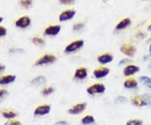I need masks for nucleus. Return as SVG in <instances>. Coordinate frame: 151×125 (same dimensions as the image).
Segmentation results:
<instances>
[{
    "label": "nucleus",
    "mask_w": 151,
    "mask_h": 125,
    "mask_svg": "<svg viewBox=\"0 0 151 125\" xmlns=\"http://www.w3.org/2000/svg\"><path fill=\"white\" fill-rule=\"evenodd\" d=\"M106 92V87L105 85H103V83H94L91 86L86 88V93L89 95H100V94H103Z\"/></svg>",
    "instance_id": "obj_1"
},
{
    "label": "nucleus",
    "mask_w": 151,
    "mask_h": 125,
    "mask_svg": "<svg viewBox=\"0 0 151 125\" xmlns=\"http://www.w3.org/2000/svg\"><path fill=\"white\" fill-rule=\"evenodd\" d=\"M84 44H85L84 40H77L75 41H72L65 46L64 51L67 54L74 53L76 51H77L78 50L81 49L83 47Z\"/></svg>",
    "instance_id": "obj_2"
},
{
    "label": "nucleus",
    "mask_w": 151,
    "mask_h": 125,
    "mask_svg": "<svg viewBox=\"0 0 151 125\" xmlns=\"http://www.w3.org/2000/svg\"><path fill=\"white\" fill-rule=\"evenodd\" d=\"M56 61V56L51 54H45L42 55L40 58H39L35 65H49V64H53Z\"/></svg>",
    "instance_id": "obj_3"
},
{
    "label": "nucleus",
    "mask_w": 151,
    "mask_h": 125,
    "mask_svg": "<svg viewBox=\"0 0 151 125\" xmlns=\"http://www.w3.org/2000/svg\"><path fill=\"white\" fill-rule=\"evenodd\" d=\"M86 108V103H80L73 105L71 108L68 109V114L70 115L81 114Z\"/></svg>",
    "instance_id": "obj_4"
},
{
    "label": "nucleus",
    "mask_w": 151,
    "mask_h": 125,
    "mask_svg": "<svg viewBox=\"0 0 151 125\" xmlns=\"http://www.w3.org/2000/svg\"><path fill=\"white\" fill-rule=\"evenodd\" d=\"M120 51L128 57H133L136 53V48L131 44H124L120 47Z\"/></svg>",
    "instance_id": "obj_5"
},
{
    "label": "nucleus",
    "mask_w": 151,
    "mask_h": 125,
    "mask_svg": "<svg viewBox=\"0 0 151 125\" xmlns=\"http://www.w3.org/2000/svg\"><path fill=\"white\" fill-rule=\"evenodd\" d=\"M51 111V107L48 104H43L37 107L34 111V114L35 116H45L49 114Z\"/></svg>",
    "instance_id": "obj_6"
},
{
    "label": "nucleus",
    "mask_w": 151,
    "mask_h": 125,
    "mask_svg": "<svg viewBox=\"0 0 151 125\" xmlns=\"http://www.w3.org/2000/svg\"><path fill=\"white\" fill-rule=\"evenodd\" d=\"M110 73V69L108 67H98L93 71V76L96 79H103L108 76Z\"/></svg>",
    "instance_id": "obj_7"
},
{
    "label": "nucleus",
    "mask_w": 151,
    "mask_h": 125,
    "mask_svg": "<svg viewBox=\"0 0 151 125\" xmlns=\"http://www.w3.org/2000/svg\"><path fill=\"white\" fill-rule=\"evenodd\" d=\"M139 71H140V68L139 66H137V65H126L124 67L123 73H124V76L129 77V76H134V75H135L136 73H138Z\"/></svg>",
    "instance_id": "obj_8"
},
{
    "label": "nucleus",
    "mask_w": 151,
    "mask_h": 125,
    "mask_svg": "<svg viewBox=\"0 0 151 125\" xmlns=\"http://www.w3.org/2000/svg\"><path fill=\"white\" fill-rule=\"evenodd\" d=\"M76 15V11L74 9H67V10L63 11L62 13H60L59 15V20L60 22H65L70 20L71 19H73Z\"/></svg>",
    "instance_id": "obj_9"
},
{
    "label": "nucleus",
    "mask_w": 151,
    "mask_h": 125,
    "mask_svg": "<svg viewBox=\"0 0 151 125\" xmlns=\"http://www.w3.org/2000/svg\"><path fill=\"white\" fill-rule=\"evenodd\" d=\"M31 24V19L29 16H22L19 19H18L15 22L16 27L20 29H25L29 27Z\"/></svg>",
    "instance_id": "obj_10"
},
{
    "label": "nucleus",
    "mask_w": 151,
    "mask_h": 125,
    "mask_svg": "<svg viewBox=\"0 0 151 125\" xmlns=\"http://www.w3.org/2000/svg\"><path fill=\"white\" fill-rule=\"evenodd\" d=\"M60 29H61V27L59 24L50 25V26H48L45 29L44 34L45 35H48V36H55V35H57L60 32Z\"/></svg>",
    "instance_id": "obj_11"
},
{
    "label": "nucleus",
    "mask_w": 151,
    "mask_h": 125,
    "mask_svg": "<svg viewBox=\"0 0 151 125\" xmlns=\"http://www.w3.org/2000/svg\"><path fill=\"white\" fill-rule=\"evenodd\" d=\"M131 103L134 106L138 107V108H143V107H146L149 105L145 100V98H143V96H135L134 98H132Z\"/></svg>",
    "instance_id": "obj_12"
},
{
    "label": "nucleus",
    "mask_w": 151,
    "mask_h": 125,
    "mask_svg": "<svg viewBox=\"0 0 151 125\" xmlns=\"http://www.w3.org/2000/svg\"><path fill=\"white\" fill-rule=\"evenodd\" d=\"M87 76H88V71L86 68L84 67L77 68L74 73V78L76 80H84L87 77Z\"/></svg>",
    "instance_id": "obj_13"
},
{
    "label": "nucleus",
    "mask_w": 151,
    "mask_h": 125,
    "mask_svg": "<svg viewBox=\"0 0 151 125\" xmlns=\"http://www.w3.org/2000/svg\"><path fill=\"white\" fill-rule=\"evenodd\" d=\"M113 60V56L111 54L105 53V54L101 55L97 57V61L102 64V65H106L108 63H111Z\"/></svg>",
    "instance_id": "obj_14"
},
{
    "label": "nucleus",
    "mask_w": 151,
    "mask_h": 125,
    "mask_svg": "<svg viewBox=\"0 0 151 125\" xmlns=\"http://www.w3.org/2000/svg\"><path fill=\"white\" fill-rule=\"evenodd\" d=\"M16 80V76L14 75H5L0 76V85H8L13 83Z\"/></svg>",
    "instance_id": "obj_15"
},
{
    "label": "nucleus",
    "mask_w": 151,
    "mask_h": 125,
    "mask_svg": "<svg viewBox=\"0 0 151 125\" xmlns=\"http://www.w3.org/2000/svg\"><path fill=\"white\" fill-rule=\"evenodd\" d=\"M139 83L137 82V80H135L134 78H129L125 80L124 82V87L126 89H134L138 87Z\"/></svg>",
    "instance_id": "obj_16"
},
{
    "label": "nucleus",
    "mask_w": 151,
    "mask_h": 125,
    "mask_svg": "<svg viewBox=\"0 0 151 125\" xmlns=\"http://www.w3.org/2000/svg\"><path fill=\"white\" fill-rule=\"evenodd\" d=\"M130 24H131V19L129 18H125L116 25V29L117 30H122V29H124L127 27H129Z\"/></svg>",
    "instance_id": "obj_17"
},
{
    "label": "nucleus",
    "mask_w": 151,
    "mask_h": 125,
    "mask_svg": "<svg viewBox=\"0 0 151 125\" xmlns=\"http://www.w3.org/2000/svg\"><path fill=\"white\" fill-rule=\"evenodd\" d=\"M33 86H43L46 83V78L44 76H38L30 82Z\"/></svg>",
    "instance_id": "obj_18"
},
{
    "label": "nucleus",
    "mask_w": 151,
    "mask_h": 125,
    "mask_svg": "<svg viewBox=\"0 0 151 125\" xmlns=\"http://www.w3.org/2000/svg\"><path fill=\"white\" fill-rule=\"evenodd\" d=\"M95 118L92 115H86L84 116L81 120V123L82 125H91L95 124Z\"/></svg>",
    "instance_id": "obj_19"
},
{
    "label": "nucleus",
    "mask_w": 151,
    "mask_h": 125,
    "mask_svg": "<svg viewBox=\"0 0 151 125\" xmlns=\"http://www.w3.org/2000/svg\"><path fill=\"white\" fill-rule=\"evenodd\" d=\"M2 116L6 119L10 120L16 118L17 114L14 111H12V110H4V111H2Z\"/></svg>",
    "instance_id": "obj_20"
},
{
    "label": "nucleus",
    "mask_w": 151,
    "mask_h": 125,
    "mask_svg": "<svg viewBox=\"0 0 151 125\" xmlns=\"http://www.w3.org/2000/svg\"><path fill=\"white\" fill-rule=\"evenodd\" d=\"M139 81L142 84H144L148 88L151 89V77L147 76H141L139 77Z\"/></svg>",
    "instance_id": "obj_21"
},
{
    "label": "nucleus",
    "mask_w": 151,
    "mask_h": 125,
    "mask_svg": "<svg viewBox=\"0 0 151 125\" xmlns=\"http://www.w3.org/2000/svg\"><path fill=\"white\" fill-rule=\"evenodd\" d=\"M54 87H45L43 90L41 91V94L43 95L44 97H47V96H49V95H50V94H52V93H54Z\"/></svg>",
    "instance_id": "obj_22"
},
{
    "label": "nucleus",
    "mask_w": 151,
    "mask_h": 125,
    "mask_svg": "<svg viewBox=\"0 0 151 125\" xmlns=\"http://www.w3.org/2000/svg\"><path fill=\"white\" fill-rule=\"evenodd\" d=\"M126 125H143V121L140 119H130L126 123Z\"/></svg>",
    "instance_id": "obj_23"
},
{
    "label": "nucleus",
    "mask_w": 151,
    "mask_h": 125,
    "mask_svg": "<svg viewBox=\"0 0 151 125\" xmlns=\"http://www.w3.org/2000/svg\"><path fill=\"white\" fill-rule=\"evenodd\" d=\"M32 42L36 45H43L45 44V40L43 39L39 38V37H34L32 39Z\"/></svg>",
    "instance_id": "obj_24"
},
{
    "label": "nucleus",
    "mask_w": 151,
    "mask_h": 125,
    "mask_svg": "<svg viewBox=\"0 0 151 125\" xmlns=\"http://www.w3.org/2000/svg\"><path fill=\"white\" fill-rule=\"evenodd\" d=\"M127 102V98L124 96H119L115 98V103L117 104H123Z\"/></svg>",
    "instance_id": "obj_25"
},
{
    "label": "nucleus",
    "mask_w": 151,
    "mask_h": 125,
    "mask_svg": "<svg viewBox=\"0 0 151 125\" xmlns=\"http://www.w3.org/2000/svg\"><path fill=\"white\" fill-rule=\"evenodd\" d=\"M20 4L24 8H28L32 4V0H20Z\"/></svg>",
    "instance_id": "obj_26"
},
{
    "label": "nucleus",
    "mask_w": 151,
    "mask_h": 125,
    "mask_svg": "<svg viewBox=\"0 0 151 125\" xmlns=\"http://www.w3.org/2000/svg\"><path fill=\"white\" fill-rule=\"evenodd\" d=\"M84 27V24L82 23H79V24H75L74 26H73V30L75 31H78V30H81L82 28Z\"/></svg>",
    "instance_id": "obj_27"
},
{
    "label": "nucleus",
    "mask_w": 151,
    "mask_h": 125,
    "mask_svg": "<svg viewBox=\"0 0 151 125\" xmlns=\"http://www.w3.org/2000/svg\"><path fill=\"white\" fill-rule=\"evenodd\" d=\"M4 125H22V124L19 121H17V120H11L5 123Z\"/></svg>",
    "instance_id": "obj_28"
},
{
    "label": "nucleus",
    "mask_w": 151,
    "mask_h": 125,
    "mask_svg": "<svg viewBox=\"0 0 151 125\" xmlns=\"http://www.w3.org/2000/svg\"><path fill=\"white\" fill-rule=\"evenodd\" d=\"M143 98H145V100L147 102V103L149 104V105L151 104V94H150V93L144 94V95H143Z\"/></svg>",
    "instance_id": "obj_29"
},
{
    "label": "nucleus",
    "mask_w": 151,
    "mask_h": 125,
    "mask_svg": "<svg viewBox=\"0 0 151 125\" xmlns=\"http://www.w3.org/2000/svg\"><path fill=\"white\" fill-rule=\"evenodd\" d=\"M59 2L62 4L69 5V4H72L75 2V0H59Z\"/></svg>",
    "instance_id": "obj_30"
},
{
    "label": "nucleus",
    "mask_w": 151,
    "mask_h": 125,
    "mask_svg": "<svg viewBox=\"0 0 151 125\" xmlns=\"http://www.w3.org/2000/svg\"><path fill=\"white\" fill-rule=\"evenodd\" d=\"M7 34V29L3 26H0V37L5 36Z\"/></svg>",
    "instance_id": "obj_31"
},
{
    "label": "nucleus",
    "mask_w": 151,
    "mask_h": 125,
    "mask_svg": "<svg viewBox=\"0 0 151 125\" xmlns=\"http://www.w3.org/2000/svg\"><path fill=\"white\" fill-rule=\"evenodd\" d=\"M54 125H70L67 121L65 120H60V121H57L56 123H55Z\"/></svg>",
    "instance_id": "obj_32"
},
{
    "label": "nucleus",
    "mask_w": 151,
    "mask_h": 125,
    "mask_svg": "<svg viewBox=\"0 0 151 125\" xmlns=\"http://www.w3.org/2000/svg\"><path fill=\"white\" fill-rule=\"evenodd\" d=\"M7 94H8V91L7 90H5V89H1L0 90V98H4Z\"/></svg>",
    "instance_id": "obj_33"
},
{
    "label": "nucleus",
    "mask_w": 151,
    "mask_h": 125,
    "mask_svg": "<svg viewBox=\"0 0 151 125\" xmlns=\"http://www.w3.org/2000/svg\"><path fill=\"white\" fill-rule=\"evenodd\" d=\"M11 53H19V52H24V50L22 49H11Z\"/></svg>",
    "instance_id": "obj_34"
},
{
    "label": "nucleus",
    "mask_w": 151,
    "mask_h": 125,
    "mask_svg": "<svg viewBox=\"0 0 151 125\" xmlns=\"http://www.w3.org/2000/svg\"><path fill=\"white\" fill-rule=\"evenodd\" d=\"M128 61H129V60H128L127 58L126 59H123V60H121L120 61H119V65H124V64H125V63H127Z\"/></svg>",
    "instance_id": "obj_35"
},
{
    "label": "nucleus",
    "mask_w": 151,
    "mask_h": 125,
    "mask_svg": "<svg viewBox=\"0 0 151 125\" xmlns=\"http://www.w3.org/2000/svg\"><path fill=\"white\" fill-rule=\"evenodd\" d=\"M5 70V66L4 65H2V64H0V71H3Z\"/></svg>",
    "instance_id": "obj_36"
},
{
    "label": "nucleus",
    "mask_w": 151,
    "mask_h": 125,
    "mask_svg": "<svg viewBox=\"0 0 151 125\" xmlns=\"http://www.w3.org/2000/svg\"><path fill=\"white\" fill-rule=\"evenodd\" d=\"M148 70L150 71H151V61L148 64Z\"/></svg>",
    "instance_id": "obj_37"
},
{
    "label": "nucleus",
    "mask_w": 151,
    "mask_h": 125,
    "mask_svg": "<svg viewBox=\"0 0 151 125\" xmlns=\"http://www.w3.org/2000/svg\"><path fill=\"white\" fill-rule=\"evenodd\" d=\"M149 51H150V53L151 54V45H150V47H149Z\"/></svg>",
    "instance_id": "obj_38"
},
{
    "label": "nucleus",
    "mask_w": 151,
    "mask_h": 125,
    "mask_svg": "<svg viewBox=\"0 0 151 125\" xmlns=\"http://www.w3.org/2000/svg\"><path fill=\"white\" fill-rule=\"evenodd\" d=\"M148 29H149V30H151V24H150V26H149V28H148Z\"/></svg>",
    "instance_id": "obj_39"
},
{
    "label": "nucleus",
    "mask_w": 151,
    "mask_h": 125,
    "mask_svg": "<svg viewBox=\"0 0 151 125\" xmlns=\"http://www.w3.org/2000/svg\"><path fill=\"white\" fill-rule=\"evenodd\" d=\"M2 22H3V18L0 17V23H2Z\"/></svg>",
    "instance_id": "obj_40"
}]
</instances>
